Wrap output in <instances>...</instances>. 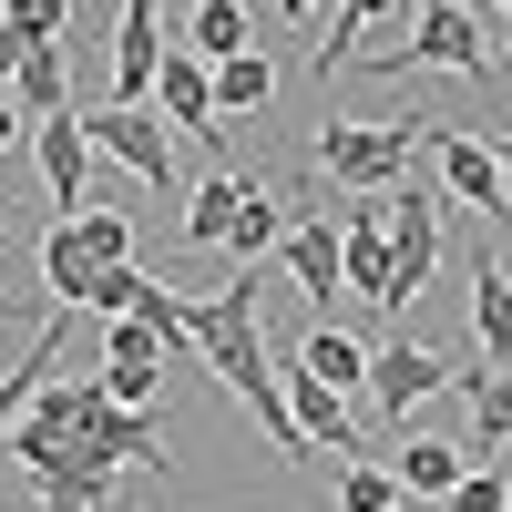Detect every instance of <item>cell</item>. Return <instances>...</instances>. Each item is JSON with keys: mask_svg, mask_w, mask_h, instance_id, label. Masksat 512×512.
I'll list each match as a JSON object with an SVG mask.
<instances>
[{"mask_svg": "<svg viewBox=\"0 0 512 512\" xmlns=\"http://www.w3.org/2000/svg\"><path fill=\"white\" fill-rule=\"evenodd\" d=\"M492 11H502V21H512V0H492Z\"/></svg>", "mask_w": 512, "mask_h": 512, "instance_id": "35", "label": "cell"}, {"mask_svg": "<svg viewBox=\"0 0 512 512\" xmlns=\"http://www.w3.org/2000/svg\"><path fill=\"white\" fill-rule=\"evenodd\" d=\"M0 246H11V226H0Z\"/></svg>", "mask_w": 512, "mask_h": 512, "instance_id": "36", "label": "cell"}, {"mask_svg": "<svg viewBox=\"0 0 512 512\" xmlns=\"http://www.w3.org/2000/svg\"><path fill=\"white\" fill-rule=\"evenodd\" d=\"M420 62L472 72V82H492V72H502V52L482 41V21L461 11V0H410V41H400V52H379V72H420Z\"/></svg>", "mask_w": 512, "mask_h": 512, "instance_id": "3", "label": "cell"}, {"mask_svg": "<svg viewBox=\"0 0 512 512\" xmlns=\"http://www.w3.org/2000/svg\"><path fill=\"white\" fill-rule=\"evenodd\" d=\"M246 195H256V185H246V175H226V164H216V175L195 185V205H185V246H205V256H216V246L236 236V216H246Z\"/></svg>", "mask_w": 512, "mask_h": 512, "instance_id": "18", "label": "cell"}, {"mask_svg": "<svg viewBox=\"0 0 512 512\" xmlns=\"http://www.w3.org/2000/svg\"><path fill=\"white\" fill-rule=\"evenodd\" d=\"M0 31H11V21H0Z\"/></svg>", "mask_w": 512, "mask_h": 512, "instance_id": "37", "label": "cell"}, {"mask_svg": "<svg viewBox=\"0 0 512 512\" xmlns=\"http://www.w3.org/2000/svg\"><path fill=\"white\" fill-rule=\"evenodd\" d=\"M31 154H41V185H52V205H62V226L93 205V185H82V113H62V123H31Z\"/></svg>", "mask_w": 512, "mask_h": 512, "instance_id": "12", "label": "cell"}, {"mask_svg": "<svg viewBox=\"0 0 512 512\" xmlns=\"http://www.w3.org/2000/svg\"><path fill=\"white\" fill-rule=\"evenodd\" d=\"M82 144H103L123 175H144V185L175 195V134H164V113H144V103H103V113H82Z\"/></svg>", "mask_w": 512, "mask_h": 512, "instance_id": "5", "label": "cell"}, {"mask_svg": "<svg viewBox=\"0 0 512 512\" xmlns=\"http://www.w3.org/2000/svg\"><path fill=\"white\" fill-rule=\"evenodd\" d=\"M451 379H461V369H451L441 349H420V338H390V349L369 359V400L390 410V420H410V400H431V390H451Z\"/></svg>", "mask_w": 512, "mask_h": 512, "instance_id": "10", "label": "cell"}, {"mask_svg": "<svg viewBox=\"0 0 512 512\" xmlns=\"http://www.w3.org/2000/svg\"><path fill=\"white\" fill-rule=\"evenodd\" d=\"M461 390H472V441H512V379L502 369H461Z\"/></svg>", "mask_w": 512, "mask_h": 512, "instance_id": "25", "label": "cell"}, {"mask_svg": "<svg viewBox=\"0 0 512 512\" xmlns=\"http://www.w3.org/2000/svg\"><path fill=\"white\" fill-rule=\"evenodd\" d=\"M338 287H359L369 308L400 318V287H390V226H379V195H359V216H338Z\"/></svg>", "mask_w": 512, "mask_h": 512, "instance_id": "8", "label": "cell"}, {"mask_svg": "<svg viewBox=\"0 0 512 512\" xmlns=\"http://www.w3.org/2000/svg\"><path fill=\"white\" fill-rule=\"evenodd\" d=\"M72 236H82V256H93V267H134V226H123L113 205H82Z\"/></svg>", "mask_w": 512, "mask_h": 512, "instance_id": "26", "label": "cell"}, {"mask_svg": "<svg viewBox=\"0 0 512 512\" xmlns=\"http://www.w3.org/2000/svg\"><path fill=\"white\" fill-rule=\"evenodd\" d=\"M62 349H72V318H41V338H31V359L21 369H0V441H11V420L52 390V369H62Z\"/></svg>", "mask_w": 512, "mask_h": 512, "instance_id": "14", "label": "cell"}, {"mask_svg": "<svg viewBox=\"0 0 512 512\" xmlns=\"http://www.w3.org/2000/svg\"><path fill=\"white\" fill-rule=\"evenodd\" d=\"M277 236H287V205H277L267 185H256V195H246V216H236V236H226V256H236V277H246L256 256L277 246Z\"/></svg>", "mask_w": 512, "mask_h": 512, "instance_id": "24", "label": "cell"}, {"mask_svg": "<svg viewBox=\"0 0 512 512\" xmlns=\"http://www.w3.org/2000/svg\"><path fill=\"white\" fill-rule=\"evenodd\" d=\"M410 154H420V113H410V123H338V113H328L318 175L349 185V195H390V185H410Z\"/></svg>", "mask_w": 512, "mask_h": 512, "instance_id": "2", "label": "cell"}, {"mask_svg": "<svg viewBox=\"0 0 512 512\" xmlns=\"http://www.w3.org/2000/svg\"><path fill=\"white\" fill-rule=\"evenodd\" d=\"M185 349L256 410V431L287 461H308V441H297V420H287V369H267V338H256V277H226L216 297H185Z\"/></svg>", "mask_w": 512, "mask_h": 512, "instance_id": "1", "label": "cell"}, {"mask_svg": "<svg viewBox=\"0 0 512 512\" xmlns=\"http://www.w3.org/2000/svg\"><path fill=\"white\" fill-rule=\"evenodd\" d=\"M41 287H52L62 308H82V287H93V256H82V236H72V226L41 236Z\"/></svg>", "mask_w": 512, "mask_h": 512, "instance_id": "23", "label": "cell"}, {"mask_svg": "<svg viewBox=\"0 0 512 512\" xmlns=\"http://www.w3.org/2000/svg\"><path fill=\"white\" fill-rule=\"evenodd\" d=\"M482 144H492V164H502V195H512V103H502V123H492Z\"/></svg>", "mask_w": 512, "mask_h": 512, "instance_id": "32", "label": "cell"}, {"mask_svg": "<svg viewBox=\"0 0 512 512\" xmlns=\"http://www.w3.org/2000/svg\"><path fill=\"white\" fill-rule=\"evenodd\" d=\"M0 21H11V41L31 52V41H62V21H72V0H0Z\"/></svg>", "mask_w": 512, "mask_h": 512, "instance_id": "28", "label": "cell"}, {"mask_svg": "<svg viewBox=\"0 0 512 512\" xmlns=\"http://www.w3.org/2000/svg\"><path fill=\"white\" fill-rule=\"evenodd\" d=\"M93 379H103V400H113V410H154V390H164V338H154L144 318H113V328H103V369H93Z\"/></svg>", "mask_w": 512, "mask_h": 512, "instance_id": "7", "label": "cell"}, {"mask_svg": "<svg viewBox=\"0 0 512 512\" xmlns=\"http://www.w3.org/2000/svg\"><path fill=\"white\" fill-rule=\"evenodd\" d=\"M420 154L441 164L451 205H472V216H512V195H502V164H492V144H482V134H461V123H431V113H420Z\"/></svg>", "mask_w": 512, "mask_h": 512, "instance_id": "6", "label": "cell"}, {"mask_svg": "<svg viewBox=\"0 0 512 512\" xmlns=\"http://www.w3.org/2000/svg\"><path fill=\"white\" fill-rule=\"evenodd\" d=\"M11 134H21V103H11V93H0V154H11Z\"/></svg>", "mask_w": 512, "mask_h": 512, "instance_id": "33", "label": "cell"}, {"mask_svg": "<svg viewBox=\"0 0 512 512\" xmlns=\"http://www.w3.org/2000/svg\"><path fill=\"white\" fill-rule=\"evenodd\" d=\"M338 512H400V482L379 461H338Z\"/></svg>", "mask_w": 512, "mask_h": 512, "instance_id": "27", "label": "cell"}, {"mask_svg": "<svg viewBox=\"0 0 512 512\" xmlns=\"http://www.w3.org/2000/svg\"><path fill=\"white\" fill-rule=\"evenodd\" d=\"M31 482H41V512H103V502H113V472H103V461H82V441L52 451Z\"/></svg>", "mask_w": 512, "mask_h": 512, "instance_id": "16", "label": "cell"}, {"mask_svg": "<svg viewBox=\"0 0 512 512\" xmlns=\"http://www.w3.org/2000/svg\"><path fill=\"white\" fill-rule=\"evenodd\" d=\"M185 52H195V62L256 52V41H246V0H195V11H185Z\"/></svg>", "mask_w": 512, "mask_h": 512, "instance_id": "20", "label": "cell"}, {"mask_svg": "<svg viewBox=\"0 0 512 512\" xmlns=\"http://www.w3.org/2000/svg\"><path fill=\"white\" fill-rule=\"evenodd\" d=\"M205 72H216V113H267V93H277L267 52H236V62H205Z\"/></svg>", "mask_w": 512, "mask_h": 512, "instance_id": "21", "label": "cell"}, {"mask_svg": "<svg viewBox=\"0 0 512 512\" xmlns=\"http://www.w3.org/2000/svg\"><path fill=\"white\" fill-rule=\"evenodd\" d=\"M277 256H287V277L308 287L318 308H328V297H338V226H328V216H287V236H277Z\"/></svg>", "mask_w": 512, "mask_h": 512, "instance_id": "15", "label": "cell"}, {"mask_svg": "<svg viewBox=\"0 0 512 512\" xmlns=\"http://www.w3.org/2000/svg\"><path fill=\"white\" fill-rule=\"evenodd\" d=\"M472 472V451L461 441H410L400 461H390V482H400V502H451V482Z\"/></svg>", "mask_w": 512, "mask_h": 512, "instance_id": "17", "label": "cell"}, {"mask_svg": "<svg viewBox=\"0 0 512 512\" xmlns=\"http://www.w3.org/2000/svg\"><path fill=\"white\" fill-rule=\"evenodd\" d=\"M379 226H390V287L410 308V297L441 277V205H431V185H390L379 195Z\"/></svg>", "mask_w": 512, "mask_h": 512, "instance_id": "4", "label": "cell"}, {"mask_svg": "<svg viewBox=\"0 0 512 512\" xmlns=\"http://www.w3.org/2000/svg\"><path fill=\"white\" fill-rule=\"evenodd\" d=\"M134 297H144V267H93L82 308H93V318H134Z\"/></svg>", "mask_w": 512, "mask_h": 512, "instance_id": "29", "label": "cell"}, {"mask_svg": "<svg viewBox=\"0 0 512 512\" xmlns=\"http://www.w3.org/2000/svg\"><path fill=\"white\" fill-rule=\"evenodd\" d=\"M287 369H308L328 400H359V390H369V349H359L349 328H328V318H318L308 338H297V359H287Z\"/></svg>", "mask_w": 512, "mask_h": 512, "instance_id": "13", "label": "cell"}, {"mask_svg": "<svg viewBox=\"0 0 512 512\" xmlns=\"http://www.w3.org/2000/svg\"><path fill=\"white\" fill-rule=\"evenodd\" d=\"M379 21H390V0H328V31H318V72H338V62H349V52H359V41H369Z\"/></svg>", "mask_w": 512, "mask_h": 512, "instance_id": "22", "label": "cell"}, {"mask_svg": "<svg viewBox=\"0 0 512 512\" xmlns=\"http://www.w3.org/2000/svg\"><path fill=\"white\" fill-rule=\"evenodd\" d=\"M134 318H144V328L164 338V349H185V297H175V287H154V277H144V297H134Z\"/></svg>", "mask_w": 512, "mask_h": 512, "instance_id": "30", "label": "cell"}, {"mask_svg": "<svg viewBox=\"0 0 512 512\" xmlns=\"http://www.w3.org/2000/svg\"><path fill=\"white\" fill-rule=\"evenodd\" d=\"M154 93H164V123H175V134H195L205 154L226 144V123H216V72H205L185 41H164V72H154Z\"/></svg>", "mask_w": 512, "mask_h": 512, "instance_id": "9", "label": "cell"}, {"mask_svg": "<svg viewBox=\"0 0 512 512\" xmlns=\"http://www.w3.org/2000/svg\"><path fill=\"white\" fill-rule=\"evenodd\" d=\"M185 11H195V0H185Z\"/></svg>", "mask_w": 512, "mask_h": 512, "instance_id": "38", "label": "cell"}, {"mask_svg": "<svg viewBox=\"0 0 512 512\" xmlns=\"http://www.w3.org/2000/svg\"><path fill=\"white\" fill-rule=\"evenodd\" d=\"M277 21H318V0H277Z\"/></svg>", "mask_w": 512, "mask_h": 512, "instance_id": "34", "label": "cell"}, {"mask_svg": "<svg viewBox=\"0 0 512 512\" xmlns=\"http://www.w3.org/2000/svg\"><path fill=\"white\" fill-rule=\"evenodd\" d=\"M451 512H502V472H461L451 482Z\"/></svg>", "mask_w": 512, "mask_h": 512, "instance_id": "31", "label": "cell"}, {"mask_svg": "<svg viewBox=\"0 0 512 512\" xmlns=\"http://www.w3.org/2000/svg\"><path fill=\"white\" fill-rule=\"evenodd\" d=\"M502 512H512V502H502Z\"/></svg>", "mask_w": 512, "mask_h": 512, "instance_id": "39", "label": "cell"}, {"mask_svg": "<svg viewBox=\"0 0 512 512\" xmlns=\"http://www.w3.org/2000/svg\"><path fill=\"white\" fill-rule=\"evenodd\" d=\"M472 338H482V369H512V277L492 267H472Z\"/></svg>", "mask_w": 512, "mask_h": 512, "instance_id": "19", "label": "cell"}, {"mask_svg": "<svg viewBox=\"0 0 512 512\" xmlns=\"http://www.w3.org/2000/svg\"><path fill=\"white\" fill-rule=\"evenodd\" d=\"M154 72H164V11L154 0H123V21H113V103H144Z\"/></svg>", "mask_w": 512, "mask_h": 512, "instance_id": "11", "label": "cell"}]
</instances>
